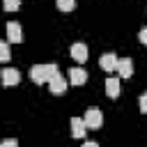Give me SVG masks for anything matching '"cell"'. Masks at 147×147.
Returning <instances> with one entry per match:
<instances>
[{"mask_svg": "<svg viewBox=\"0 0 147 147\" xmlns=\"http://www.w3.org/2000/svg\"><path fill=\"white\" fill-rule=\"evenodd\" d=\"M117 62H119V57H117L115 53H103V55L99 57V67H101L103 71H108V74L117 71Z\"/></svg>", "mask_w": 147, "mask_h": 147, "instance_id": "obj_3", "label": "cell"}, {"mask_svg": "<svg viewBox=\"0 0 147 147\" xmlns=\"http://www.w3.org/2000/svg\"><path fill=\"white\" fill-rule=\"evenodd\" d=\"M117 74L122 78H131L133 76V62H131V57H122L117 62Z\"/></svg>", "mask_w": 147, "mask_h": 147, "instance_id": "obj_6", "label": "cell"}, {"mask_svg": "<svg viewBox=\"0 0 147 147\" xmlns=\"http://www.w3.org/2000/svg\"><path fill=\"white\" fill-rule=\"evenodd\" d=\"M21 7V0H5V11H16Z\"/></svg>", "mask_w": 147, "mask_h": 147, "instance_id": "obj_14", "label": "cell"}, {"mask_svg": "<svg viewBox=\"0 0 147 147\" xmlns=\"http://www.w3.org/2000/svg\"><path fill=\"white\" fill-rule=\"evenodd\" d=\"M85 124H87V129H99L101 124H103V115H101V110L96 108V106H92V108H87L85 110Z\"/></svg>", "mask_w": 147, "mask_h": 147, "instance_id": "obj_2", "label": "cell"}, {"mask_svg": "<svg viewBox=\"0 0 147 147\" xmlns=\"http://www.w3.org/2000/svg\"><path fill=\"white\" fill-rule=\"evenodd\" d=\"M83 147H99V145H96V142H85Z\"/></svg>", "mask_w": 147, "mask_h": 147, "instance_id": "obj_18", "label": "cell"}, {"mask_svg": "<svg viewBox=\"0 0 147 147\" xmlns=\"http://www.w3.org/2000/svg\"><path fill=\"white\" fill-rule=\"evenodd\" d=\"M138 39H140L142 44H147V28H142V30H140V34H138Z\"/></svg>", "mask_w": 147, "mask_h": 147, "instance_id": "obj_17", "label": "cell"}, {"mask_svg": "<svg viewBox=\"0 0 147 147\" xmlns=\"http://www.w3.org/2000/svg\"><path fill=\"white\" fill-rule=\"evenodd\" d=\"M9 57H11V53H9V44H7V41H0V60L7 62Z\"/></svg>", "mask_w": 147, "mask_h": 147, "instance_id": "obj_13", "label": "cell"}, {"mask_svg": "<svg viewBox=\"0 0 147 147\" xmlns=\"http://www.w3.org/2000/svg\"><path fill=\"white\" fill-rule=\"evenodd\" d=\"M106 94L110 99H117L119 96V78H108L106 80Z\"/></svg>", "mask_w": 147, "mask_h": 147, "instance_id": "obj_11", "label": "cell"}, {"mask_svg": "<svg viewBox=\"0 0 147 147\" xmlns=\"http://www.w3.org/2000/svg\"><path fill=\"white\" fill-rule=\"evenodd\" d=\"M71 57L76 62H85L87 60V46L85 44H74L71 46Z\"/></svg>", "mask_w": 147, "mask_h": 147, "instance_id": "obj_9", "label": "cell"}, {"mask_svg": "<svg viewBox=\"0 0 147 147\" xmlns=\"http://www.w3.org/2000/svg\"><path fill=\"white\" fill-rule=\"evenodd\" d=\"M57 9H62V11H74V9H76V0H57Z\"/></svg>", "mask_w": 147, "mask_h": 147, "instance_id": "obj_12", "label": "cell"}, {"mask_svg": "<svg viewBox=\"0 0 147 147\" xmlns=\"http://www.w3.org/2000/svg\"><path fill=\"white\" fill-rule=\"evenodd\" d=\"M138 103H140V113L147 115V94H142V96L138 99Z\"/></svg>", "mask_w": 147, "mask_h": 147, "instance_id": "obj_15", "label": "cell"}, {"mask_svg": "<svg viewBox=\"0 0 147 147\" xmlns=\"http://www.w3.org/2000/svg\"><path fill=\"white\" fill-rule=\"evenodd\" d=\"M57 74H60V71H57V64H34V67L30 69V78H32L37 85L51 83Z\"/></svg>", "mask_w": 147, "mask_h": 147, "instance_id": "obj_1", "label": "cell"}, {"mask_svg": "<svg viewBox=\"0 0 147 147\" xmlns=\"http://www.w3.org/2000/svg\"><path fill=\"white\" fill-rule=\"evenodd\" d=\"M0 147H18V142H16L14 138H7V140H2V142H0Z\"/></svg>", "mask_w": 147, "mask_h": 147, "instance_id": "obj_16", "label": "cell"}, {"mask_svg": "<svg viewBox=\"0 0 147 147\" xmlns=\"http://www.w3.org/2000/svg\"><path fill=\"white\" fill-rule=\"evenodd\" d=\"M18 80H21V74L16 71V69H2V85H7V87H11V85H18Z\"/></svg>", "mask_w": 147, "mask_h": 147, "instance_id": "obj_7", "label": "cell"}, {"mask_svg": "<svg viewBox=\"0 0 147 147\" xmlns=\"http://www.w3.org/2000/svg\"><path fill=\"white\" fill-rule=\"evenodd\" d=\"M48 85H51V92H53V94H57V96H60V94H64V90H67V80H64L60 74H57Z\"/></svg>", "mask_w": 147, "mask_h": 147, "instance_id": "obj_10", "label": "cell"}, {"mask_svg": "<svg viewBox=\"0 0 147 147\" xmlns=\"http://www.w3.org/2000/svg\"><path fill=\"white\" fill-rule=\"evenodd\" d=\"M85 131H87L85 119L74 117V119H71V136H74V138H83V136H85Z\"/></svg>", "mask_w": 147, "mask_h": 147, "instance_id": "obj_8", "label": "cell"}, {"mask_svg": "<svg viewBox=\"0 0 147 147\" xmlns=\"http://www.w3.org/2000/svg\"><path fill=\"white\" fill-rule=\"evenodd\" d=\"M7 39H9L11 44H21V41H23V30H21L18 23H14V21L7 23Z\"/></svg>", "mask_w": 147, "mask_h": 147, "instance_id": "obj_4", "label": "cell"}, {"mask_svg": "<svg viewBox=\"0 0 147 147\" xmlns=\"http://www.w3.org/2000/svg\"><path fill=\"white\" fill-rule=\"evenodd\" d=\"M85 80H87V71L85 69H80V67H71L69 69V83L71 85H85Z\"/></svg>", "mask_w": 147, "mask_h": 147, "instance_id": "obj_5", "label": "cell"}]
</instances>
